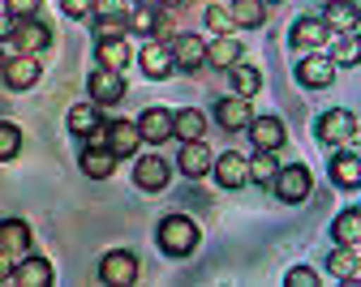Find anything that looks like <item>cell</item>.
<instances>
[{
  "instance_id": "obj_34",
  "label": "cell",
  "mask_w": 361,
  "mask_h": 287,
  "mask_svg": "<svg viewBox=\"0 0 361 287\" xmlns=\"http://www.w3.org/2000/svg\"><path fill=\"white\" fill-rule=\"evenodd\" d=\"M228 73H233V90L241 94V99H250V94H258V86H262V73H258L254 65H245V60H237V65H233Z\"/></svg>"
},
{
  "instance_id": "obj_17",
  "label": "cell",
  "mask_w": 361,
  "mask_h": 287,
  "mask_svg": "<svg viewBox=\"0 0 361 287\" xmlns=\"http://www.w3.org/2000/svg\"><path fill=\"white\" fill-rule=\"evenodd\" d=\"M331 77H336V60L331 56H305V60H297V82L301 86H331Z\"/></svg>"
},
{
  "instance_id": "obj_23",
  "label": "cell",
  "mask_w": 361,
  "mask_h": 287,
  "mask_svg": "<svg viewBox=\"0 0 361 287\" xmlns=\"http://www.w3.org/2000/svg\"><path fill=\"white\" fill-rule=\"evenodd\" d=\"M0 249H5V253H13L18 262L30 253V227L22 223V219H5V223H0Z\"/></svg>"
},
{
  "instance_id": "obj_19",
  "label": "cell",
  "mask_w": 361,
  "mask_h": 287,
  "mask_svg": "<svg viewBox=\"0 0 361 287\" xmlns=\"http://www.w3.org/2000/svg\"><path fill=\"white\" fill-rule=\"evenodd\" d=\"M250 137H254L258 151H280L288 133H284V125H280L276 116H254V120H250Z\"/></svg>"
},
{
  "instance_id": "obj_1",
  "label": "cell",
  "mask_w": 361,
  "mask_h": 287,
  "mask_svg": "<svg viewBox=\"0 0 361 287\" xmlns=\"http://www.w3.org/2000/svg\"><path fill=\"white\" fill-rule=\"evenodd\" d=\"M159 249H164L168 257L194 253V249H198V223H194L190 215H168V219L159 223Z\"/></svg>"
},
{
  "instance_id": "obj_28",
  "label": "cell",
  "mask_w": 361,
  "mask_h": 287,
  "mask_svg": "<svg viewBox=\"0 0 361 287\" xmlns=\"http://www.w3.org/2000/svg\"><path fill=\"white\" fill-rule=\"evenodd\" d=\"M159 18H164V9L155 5V0H138V5H133V13H129V30H138V34H155Z\"/></svg>"
},
{
  "instance_id": "obj_14",
  "label": "cell",
  "mask_w": 361,
  "mask_h": 287,
  "mask_svg": "<svg viewBox=\"0 0 361 287\" xmlns=\"http://www.w3.org/2000/svg\"><path fill=\"white\" fill-rule=\"evenodd\" d=\"M0 77L9 82V90H30L39 82V60L30 52H18V56L5 60V73H0Z\"/></svg>"
},
{
  "instance_id": "obj_44",
  "label": "cell",
  "mask_w": 361,
  "mask_h": 287,
  "mask_svg": "<svg viewBox=\"0 0 361 287\" xmlns=\"http://www.w3.org/2000/svg\"><path fill=\"white\" fill-rule=\"evenodd\" d=\"M5 60H9V56H5V47H0V73H5Z\"/></svg>"
},
{
  "instance_id": "obj_42",
  "label": "cell",
  "mask_w": 361,
  "mask_h": 287,
  "mask_svg": "<svg viewBox=\"0 0 361 287\" xmlns=\"http://www.w3.org/2000/svg\"><path fill=\"white\" fill-rule=\"evenodd\" d=\"M9 34H13V18H9V13H0V43H5Z\"/></svg>"
},
{
  "instance_id": "obj_5",
  "label": "cell",
  "mask_w": 361,
  "mask_h": 287,
  "mask_svg": "<svg viewBox=\"0 0 361 287\" xmlns=\"http://www.w3.org/2000/svg\"><path fill=\"white\" fill-rule=\"evenodd\" d=\"M9 43H13V52H30V56H39L43 47L52 43V30L43 26L39 18H22V22H13V34H9Z\"/></svg>"
},
{
  "instance_id": "obj_27",
  "label": "cell",
  "mask_w": 361,
  "mask_h": 287,
  "mask_svg": "<svg viewBox=\"0 0 361 287\" xmlns=\"http://www.w3.org/2000/svg\"><path fill=\"white\" fill-rule=\"evenodd\" d=\"M99 65H104V69H116V73H125V69L133 65L129 43H125V39H99Z\"/></svg>"
},
{
  "instance_id": "obj_40",
  "label": "cell",
  "mask_w": 361,
  "mask_h": 287,
  "mask_svg": "<svg viewBox=\"0 0 361 287\" xmlns=\"http://www.w3.org/2000/svg\"><path fill=\"white\" fill-rule=\"evenodd\" d=\"M61 9L69 18H90V9H95V0H61Z\"/></svg>"
},
{
  "instance_id": "obj_41",
  "label": "cell",
  "mask_w": 361,
  "mask_h": 287,
  "mask_svg": "<svg viewBox=\"0 0 361 287\" xmlns=\"http://www.w3.org/2000/svg\"><path fill=\"white\" fill-rule=\"evenodd\" d=\"M13 270H18V257L0 249V283H9V279H13Z\"/></svg>"
},
{
  "instance_id": "obj_11",
  "label": "cell",
  "mask_w": 361,
  "mask_h": 287,
  "mask_svg": "<svg viewBox=\"0 0 361 287\" xmlns=\"http://www.w3.org/2000/svg\"><path fill=\"white\" fill-rule=\"evenodd\" d=\"M108 146H112L116 159L138 155V146H142V129L133 125V120H112V125H108Z\"/></svg>"
},
{
  "instance_id": "obj_8",
  "label": "cell",
  "mask_w": 361,
  "mask_h": 287,
  "mask_svg": "<svg viewBox=\"0 0 361 287\" xmlns=\"http://www.w3.org/2000/svg\"><path fill=\"white\" fill-rule=\"evenodd\" d=\"M168 176H172V167L159 155H142L138 163H133V184L147 189V193H159V189L168 184Z\"/></svg>"
},
{
  "instance_id": "obj_13",
  "label": "cell",
  "mask_w": 361,
  "mask_h": 287,
  "mask_svg": "<svg viewBox=\"0 0 361 287\" xmlns=\"http://www.w3.org/2000/svg\"><path fill=\"white\" fill-rule=\"evenodd\" d=\"M82 172H86L90 180H108V176L116 172V155H112L108 141H90V146L82 151Z\"/></svg>"
},
{
  "instance_id": "obj_15",
  "label": "cell",
  "mask_w": 361,
  "mask_h": 287,
  "mask_svg": "<svg viewBox=\"0 0 361 287\" xmlns=\"http://www.w3.org/2000/svg\"><path fill=\"white\" fill-rule=\"evenodd\" d=\"M215 120H219V129H228V133L250 129V120H254L250 99H241V94H233V99H219V103H215Z\"/></svg>"
},
{
  "instance_id": "obj_2",
  "label": "cell",
  "mask_w": 361,
  "mask_h": 287,
  "mask_svg": "<svg viewBox=\"0 0 361 287\" xmlns=\"http://www.w3.org/2000/svg\"><path fill=\"white\" fill-rule=\"evenodd\" d=\"M271 189H276V198H280V202L297 206V202H305V198H310L314 176H310V167H301V163H288V167H280V172H276Z\"/></svg>"
},
{
  "instance_id": "obj_22",
  "label": "cell",
  "mask_w": 361,
  "mask_h": 287,
  "mask_svg": "<svg viewBox=\"0 0 361 287\" xmlns=\"http://www.w3.org/2000/svg\"><path fill=\"white\" fill-rule=\"evenodd\" d=\"M331 184H340V189L361 184V155L357 151H336L331 155Z\"/></svg>"
},
{
  "instance_id": "obj_32",
  "label": "cell",
  "mask_w": 361,
  "mask_h": 287,
  "mask_svg": "<svg viewBox=\"0 0 361 287\" xmlns=\"http://www.w3.org/2000/svg\"><path fill=\"white\" fill-rule=\"evenodd\" d=\"M276 172H280V159H276V151H258V155L250 159V180H254V184H262V189H271Z\"/></svg>"
},
{
  "instance_id": "obj_29",
  "label": "cell",
  "mask_w": 361,
  "mask_h": 287,
  "mask_svg": "<svg viewBox=\"0 0 361 287\" xmlns=\"http://www.w3.org/2000/svg\"><path fill=\"white\" fill-rule=\"evenodd\" d=\"M331 60H336L340 69H353V65H361V34H357V30H348V34H340V39H336V47H331Z\"/></svg>"
},
{
  "instance_id": "obj_10",
  "label": "cell",
  "mask_w": 361,
  "mask_h": 287,
  "mask_svg": "<svg viewBox=\"0 0 361 287\" xmlns=\"http://www.w3.org/2000/svg\"><path fill=\"white\" fill-rule=\"evenodd\" d=\"M211 163H215V155H211V146L198 137V141H185L180 146V155H176V167L185 172L190 180H198V176H207L211 172Z\"/></svg>"
},
{
  "instance_id": "obj_37",
  "label": "cell",
  "mask_w": 361,
  "mask_h": 287,
  "mask_svg": "<svg viewBox=\"0 0 361 287\" xmlns=\"http://www.w3.org/2000/svg\"><path fill=\"white\" fill-rule=\"evenodd\" d=\"M207 26H211L215 34H228V30H233L237 22H233V13L224 9V5H211V9H207Z\"/></svg>"
},
{
  "instance_id": "obj_7",
  "label": "cell",
  "mask_w": 361,
  "mask_h": 287,
  "mask_svg": "<svg viewBox=\"0 0 361 287\" xmlns=\"http://www.w3.org/2000/svg\"><path fill=\"white\" fill-rule=\"evenodd\" d=\"M90 99H95L99 108H108V103H121L125 99V77L116 73V69H95L90 73Z\"/></svg>"
},
{
  "instance_id": "obj_35",
  "label": "cell",
  "mask_w": 361,
  "mask_h": 287,
  "mask_svg": "<svg viewBox=\"0 0 361 287\" xmlns=\"http://www.w3.org/2000/svg\"><path fill=\"white\" fill-rule=\"evenodd\" d=\"M18 151H22V129H18V125H9V120H0V163L13 159Z\"/></svg>"
},
{
  "instance_id": "obj_3",
  "label": "cell",
  "mask_w": 361,
  "mask_h": 287,
  "mask_svg": "<svg viewBox=\"0 0 361 287\" xmlns=\"http://www.w3.org/2000/svg\"><path fill=\"white\" fill-rule=\"evenodd\" d=\"M357 137V116L348 108H331L319 116V141L323 146H348V141Z\"/></svg>"
},
{
  "instance_id": "obj_26",
  "label": "cell",
  "mask_w": 361,
  "mask_h": 287,
  "mask_svg": "<svg viewBox=\"0 0 361 287\" xmlns=\"http://www.w3.org/2000/svg\"><path fill=\"white\" fill-rule=\"evenodd\" d=\"M207 133V116L198 112V108H180V112H172V137H180V141H198Z\"/></svg>"
},
{
  "instance_id": "obj_18",
  "label": "cell",
  "mask_w": 361,
  "mask_h": 287,
  "mask_svg": "<svg viewBox=\"0 0 361 287\" xmlns=\"http://www.w3.org/2000/svg\"><path fill=\"white\" fill-rule=\"evenodd\" d=\"M331 39V26L323 18H301L293 26V47H301V52H314V47H323Z\"/></svg>"
},
{
  "instance_id": "obj_9",
  "label": "cell",
  "mask_w": 361,
  "mask_h": 287,
  "mask_svg": "<svg viewBox=\"0 0 361 287\" xmlns=\"http://www.w3.org/2000/svg\"><path fill=\"white\" fill-rule=\"evenodd\" d=\"M138 65H142V73H147V77H155V82H164V77L176 69L172 47H168V43H159V39H151L142 52H138Z\"/></svg>"
},
{
  "instance_id": "obj_45",
  "label": "cell",
  "mask_w": 361,
  "mask_h": 287,
  "mask_svg": "<svg viewBox=\"0 0 361 287\" xmlns=\"http://www.w3.org/2000/svg\"><path fill=\"white\" fill-rule=\"evenodd\" d=\"M271 5H276V0H271Z\"/></svg>"
},
{
  "instance_id": "obj_33",
  "label": "cell",
  "mask_w": 361,
  "mask_h": 287,
  "mask_svg": "<svg viewBox=\"0 0 361 287\" xmlns=\"http://www.w3.org/2000/svg\"><path fill=\"white\" fill-rule=\"evenodd\" d=\"M331 236H336V245H357V241H361V210H344V215H336Z\"/></svg>"
},
{
  "instance_id": "obj_25",
  "label": "cell",
  "mask_w": 361,
  "mask_h": 287,
  "mask_svg": "<svg viewBox=\"0 0 361 287\" xmlns=\"http://www.w3.org/2000/svg\"><path fill=\"white\" fill-rule=\"evenodd\" d=\"M241 56H245V47L233 34H219L215 43H207V65H215V69H233Z\"/></svg>"
},
{
  "instance_id": "obj_16",
  "label": "cell",
  "mask_w": 361,
  "mask_h": 287,
  "mask_svg": "<svg viewBox=\"0 0 361 287\" xmlns=\"http://www.w3.org/2000/svg\"><path fill=\"white\" fill-rule=\"evenodd\" d=\"M168 47H172L176 69H198V65H207V43L198 34H176Z\"/></svg>"
},
{
  "instance_id": "obj_12",
  "label": "cell",
  "mask_w": 361,
  "mask_h": 287,
  "mask_svg": "<svg viewBox=\"0 0 361 287\" xmlns=\"http://www.w3.org/2000/svg\"><path fill=\"white\" fill-rule=\"evenodd\" d=\"M211 172H215V180H219L224 189H241V184L250 180V159L237 155V151H228V155H219V159L211 163Z\"/></svg>"
},
{
  "instance_id": "obj_39",
  "label": "cell",
  "mask_w": 361,
  "mask_h": 287,
  "mask_svg": "<svg viewBox=\"0 0 361 287\" xmlns=\"http://www.w3.org/2000/svg\"><path fill=\"white\" fill-rule=\"evenodd\" d=\"M284 283H288V287H314V283H319V274H314L310 266H293V270L284 274Z\"/></svg>"
},
{
  "instance_id": "obj_43",
  "label": "cell",
  "mask_w": 361,
  "mask_h": 287,
  "mask_svg": "<svg viewBox=\"0 0 361 287\" xmlns=\"http://www.w3.org/2000/svg\"><path fill=\"white\" fill-rule=\"evenodd\" d=\"M159 5H164V9H176V5H180V0H159Z\"/></svg>"
},
{
  "instance_id": "obj_36",
  "label": "cell",
  "mask_w": 361,
  "mask_h": 287,
  "mask_svg": "<svg viewBox=\"0 0 361 287\" xmlns=\"http://www.w3.org/2000/svg\"><path fill=\"white\" fill-rule=\"evenodd\" d=\"M125 30H129V18H125V13H104V18L95 22V34H99V39H125Z\"/></svg>"
},
{
  "instance_id": "obj_6",
  "label": "cell",
  "mask_w": 361,
  "mask_h": 287,
  "mask_svg": "<svg viewBox=\"0 0 361 287\" xmlns=\"http://www.w3.org/2000/svg\"><path fill=\"white\" fill-rule=\"evenodd\" d=\"M69 133L90 137V141H108V125H104V116H99V103H95V99L69 108Z\"/></svg>"
},
{
  "instance_id": "obj_31",
  "label": "cell",
  "mask_w": 361,
  "mask_h": 287,
  "mask_svg": "<svg viewBox=\"0 0 361 287\" xmlns=\"http://www.w3.org/2000/svg\"><path fill=\"white\" fill-rule=\"evenodd\" d=\"M237 26H262L267 22V0H233L228 5Z\"/></svg>"
},
{
  "instance_id": "obj_4",
  "label": "cell",
  "mask_w": 361,
  "mask_h": 287,
  "mask_svg": "<svg viewBox=\"0 0 361 287\" xmlns=\"http://www.w3.org/2000/svg\"><path fill=\"white\" fill-rule=\"evenodd\" d=\"M99 279H104L108 287H129L133 279H138V257H133L129 249H112V253H104V262H99Z\"/></svg>"
},
{
  "instance_id": "obj_20",
  "label": "cell",
  "mask_w": 361,
  "mask_h": 287,
  "mask_svg": "<svg viewBox=\"0 0 361 287\" xmlns=\"http://www.w3.org/2000/svg\"><path fill=\"white\" fill-rule=\"evenodd\" d=\"M13 283H22V287H52V266H48V257L26 253V257L18 262V270H13Z\"/></svg>"
},
{
  "instance_id": "obj_38",
  "label": "cell",
  "mask_w": 361,
  "mask_h": 287,
  "mask_svg": "<svg viewBox=\"0 0 361 287\" xmlns=\"http://www.w3.org/2000/svg\"><path fill=\"white\" fill-rule=\"evenodd\" d=\"M39 9H43V0H9V18H13V22L39 18Z\"/></svg>"
},
{
  "instance_id": "obj_30",
  "label": "cell",
  "mask_w": 361,
  "mask_h": 287,
  "mask_svg": "<svg viewBox=\"0 0 361 287\" xmlns=\"http://www.w3.org/2000/svg\"><path fill=\"white\" fill-rule=\"evenodd\" d=\"M327 266H331V274H336V279H344V283H353V279L361 274V257L353 253V245H340V249L327 257Z\"/></svg>"
},
{
  "instance_id": "obj_21",
  "label": "cell",
  "mask_w": 361,
  "mask_h": 287,
  "mask_svg": "<svg viewBox=\"0 0 361 287\" xmlns=\"http://www.w3.org/2000/svg\"><path fill=\"white\" fill-rule=\"evenodd\" d=\"M323 22H327L331 30L348 34V30L361 26V9L353 5V0H327V5H323Z\"/></svg>"
},
{
  "instance_id": "obj_24",
  "label": "cell",
  "mask_w": 361,
  "mask_h": 287,
  "mask_svg": "<svg viewBox=\"0 0 361 287\" xmlns=\"http://www.w3.org/2000/svg\"><path fill=\"white\" fill-rule=\"evenodd\" d=\"M138 129H142V141H168L172 137V112L168 108H147L142 116H138Z\"/></svg>"
}]
</instances>
